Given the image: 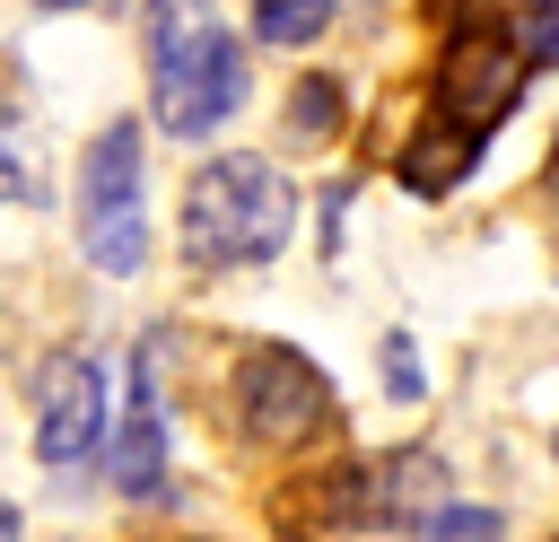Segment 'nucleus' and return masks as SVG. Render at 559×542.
Listing matches in <instances>:
<instances>
[{
  "instance_id": "nucleus-7",
  "label": "nucleus",
  "mask_w": 559,
  "mask_h": 542,
  "mask_svg": "<svg viewBox=\"0 0 559 542\" xmlns=\"http://www.w3.org/2000/svg\"><path fill=\"white\" fill-rule=\"evenodd\" d=\"M271 516H280V533H323V525L376 516V490H367L358 463H323L314 481H288V490L271 498Z\"/></svg>"
},
{
  "instance_id": "nucleus-10",
  "label": "nucleus",
  "mask_w": 559,
  "mask_h": 542,
  "mask_svg": "<svg viewBox=\"0 0 559 542\" xmlns=\"http://www.w3.org/2000/svg\"><path fill=\"white\" fill-rule=\"evenodd\" d=\"M332 26V0H253V35L262 44H314Z\"/></svg>"
},
{
  "instance_id": "nucleus-1",
  "label": "nucleus",
  "mask_w": 559,
  "mask_h": 542,
  "mask_svg": "<svg viewBox=\"0 0 559 542\" xmlns=\"http://www.w3.org/2000/svg\"><path fill=\"white\" fill-rule=\"evenodd\" d=\"M148 35V96H157V131L201 140L245 105V44L218 26L210 0H148L140 17Z\"/></svg>"
},
{
  "instance_id": "nucleus-4",
  "label": "nucleus",
  "mask_w": 559,
  "mask_h": 542,
  "mask_svg": "<svg viewBox=\"0 0 559 542\" xmlns=\"http://www.w3.org/2000/svg\"><path fill=\"white\" fill-rule=\"evenodd\" d=\"M79 227L96 271H140L148 254V201H140V122H105L79 157Z\"/></svg>"
},
{
  "instance_id": "nucleus-8",
  "label": "nucleus",
  "mask_w": 559,
  "mask_h": 542,
  "mask_svg": "<svg viewBox=\"0 0 559 542\" xmlns=\"http://www.w3.org/2000/svg\"><path fill=\"white\" fill-rule=\"evenodd\" d=\"M114 481H122L131 498H157V490H166V402H157L148 367H140V385H131V420H122V446H114Z\"/></svg>"
},
{
  "instance_id": "nucleus-11",
  "label": "nucleus",
  "mask_w": 559,
  "mask_h": 542,
  "mask_svg": "<svg viewBox=\"0 0 559 542\" xmlns=\"http://www.w3.org/2000/svg\"><path fill=\"white\" fill-rule=\"evenodd\" d=\"M288 105H297L288 114V140H332V122H341V87L332 79H297Z\"/></svg>"
},
{
  "instance_id": "nucleus-14",
  "label": "nucleus",
  "mask_w": 559,
  "mask_h": 542,
  "mask_svg": "<svg viewBox=\"0 0 559 542\" xmlns=\"http://www.w3.org/2000/svg\"><path fill=\"white\" fill-rule=\"evenodd\" d=\"M437 525H445V542H498V516H480V507H454Z\"/></svg>"
},
{
  "instance_id": "nucleus-3",
  "label": "nucleus",
  "mask_w": 559,
  "mask_h": 542,
  "mask_svg": "<svg viewBox=\"0 0 559 542\" xmlns=\"http://www.w3.org/2000/svg\"><path fill=\"white\" fill-rule=\"evenodd\" d=\"M524 44H515V26H498V17H463L454 35H445V52H437V79H428V122H454V131H472V140H489L507 114H515V96H524Z\"/></svg>"
},
{
  "instance_id": "nucleus-17",
  "label": "nucleus",
  "mask_w": 559,
  "mask_h": 542,
  "mask_svg": "<svg viewBox=\"0 0 559 542\" xmlns=\"http://www.w3.org/2000/svg\"><path fill=\"white\" fill-rule=\"evenodd\" d=\"M550 184H559V140H550Z\"/></svg>"
},
{
  "instance_id": "nucleus-6",
  "label": "nucleus",
  "mask_w": 559,
  "mask_h": 542,
  "mask_svg": "<svg viewBox=\"0 0 559 542\" xmlns=\"http://www.w3.org/2000/svg\"><path fill=\"white\" fill-rule=\"evenodd\" d=\"M96 437H105V385H96V367L87 358H52L44 385H35V455L44 463H79V455H96Z\"/></svg>"
},
{
  "instance_id": "nucleus-16",
  "label": "nucleus",
  "mask_w": 559,
  "mask_h": 542,
  "mask_svg": "<svg viewBox=\"0 0 559 542\" xmlns=\"http://www.w3.org/2000/svg\"><path fill=\"white\" fill-rule=\"evenodd\" d=\"M35 9H87V0H35Z\"/></svg>"
},
{
  "instance_id": "nucleus-12",
  "label": "nucleus",
  "mask_w": 559,
  "mask_h": 542,
  "mask_svg": "<svg viewBox=\"0 0 559 542\" xmlns=\"http://www.w3.org/2000/svg\"><path fill=\"white\" fill-rule=\"evenodd\" d=\"M515 44H524V61H550L559 70V0H533L515 17Z\"/></svg>"
},
{
  "instance_id": "nucleus-13",
  "label": "nucleus",
  "mask_w": 559,
  "mask_h": 542,
  "mask_svg": "<svg viewBox=\"0 0 559 542\" xmlns=\"http://www.w3.org/2000/svg\"><path fill=\"white\" fill-rule=\"evenodd\" d=\"M384 376H393V393H402V402L419 393V358H411V332H393V341H384Z\"/></svg>"
},
{
  "instance_id": "nucleus-2",
  "label": "nucleus",
  "mask_w": 559,
  "mask_h": 542,
  "mask_svg": "<svg viewBox=\"0 0 559 542\" xmlns=\"http://www.w3.org/2000/svg\"><path fill=\"white\" fill-rule=\"evenodd\" d=\"M288 219H297V192H288V175L271 157H210L183 184V245L210 271L271 262L288 245Z\"/></svg>"
},
{
  "instance_id": "nucleus-15",
  "label": "nucleus",
  "mask_w": 559,
  "mask_h": 542,
  "mask_svg": "<svg viewBox=\"0 0 559 542\" xmlns=\"http://www.w3.org/2000/svg\"><path fill=\"white\" fill-rule=\"evenodd\" d=\"M0 542H26V525H17V507L0 498Z\"/></svg>"
},
{
  "instance_id": "nucleus-9",
  "label": "nucleus",
  "mask_w": 559,
  "mask_h": 542,
  "mask_svg": "<svg viewBox=\"0 0 559 542\" xmlns=\"http://www.w3.org/2000/svg\"><path fill=\"white\" fill-rule=\"evenodd\" d=\"M472 157H480L472 131H454V122H419V140L402 149V192L437 201V192H454V184L472 175Z\"/></svg>"
},
{
  "instance_id": "nucleus-5",
  "label": "nucleus",
  "mask_w": 559,
  "mask_h": 542,
  "mask_svg": "<svg viewBox=\"0 0 559 542\" xmlns=\"http://www.w3.org/2000/svg\"><path fill=\"white\" fill-rule=\"evenodd\" d=\"M332 420V385H323V367L306 358V350H288V341H262V350H245L236 358V428H245V446H306L314 428Z\"/></svg>"
}]
</instances>
